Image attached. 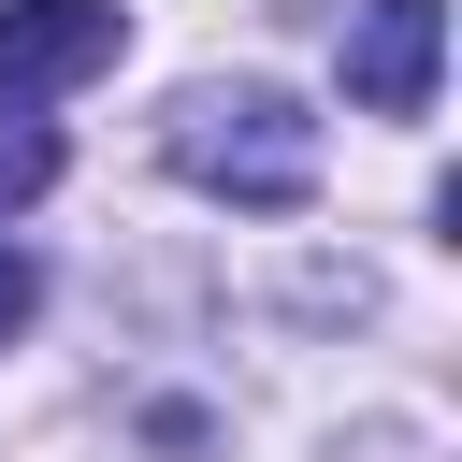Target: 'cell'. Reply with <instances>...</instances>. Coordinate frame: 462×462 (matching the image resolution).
<instances>
[{
  "label": "cell",
  "instance_id": "277c9868",
  "mask_svg": "<svg viewBox=\"0 0 462 462\" xmlns=\"http://www.w3.org/2000/svg\"><path fill=\"white\" fill-rule=\"evenodd\" d=\"M43 188H58V116L43 101H0V217L43 202Z\"/></svg>",
  "mask_w": 462,
  "mask_h": 462
},
{
  "label": "cell",
  "instance_id": "3957f363",
  "mask_svg": "<svg viewBox=\"0 0 462 462\" xmlns=\"http://www.w3.org/2000/svg\"><path fill=\"white\" fill-rule=\"evenodd\" d=\"M433 72H448V0H361V29H346V101H361V116H433Z\"/></svg>",
  "mask_w": 462,
  "mask_h": 462
},
{
  "label": "cell",
  "instance_id": "6da1fadb",
  "mask_svg": "<svg viewBox=\"0 0 462 462\" xmlns=\"http://www.w3.org/2000/svg\"><path fill=\"white\" fill-rule=\"evenodd\" d=\"M159 159L202 188V202H245V217H289L318 188V116L289 87H188L159 116Z\"/></svg>",
  "mask_w": 462,
  "mask_h": 462
},
{
  "label": "cell",
  "instance_id": "5b68a950",
  "mask_svg": "<svg viewBox=\"0 0 462 462\" xmlns=\"http://www.w3.org/2000/svg\"><path fill=\"white\" fill-rule=\"evenodd\" d=\"M29 303H43V274H29V260H14V245H0V346H14V332H29Z\"/></svg>",
  "mask_w": 462,
  "mask_h": 462
},
{
  "label": "cell",
  "instance_id": "7a4b0ae2",
  "mask_svg": "<svg viewBox=\"0 0 462 462\" xmlns=\"http://www.w3.org/2000/svg\"><path fill=\"white\" fill-rule=\"evenodd\" d=\"M130 58V14L116 0H0V101H58L87 72Z\"/></svg>",
  "mask_w": 462,
  "mask_h": 462
}]
</instances>
